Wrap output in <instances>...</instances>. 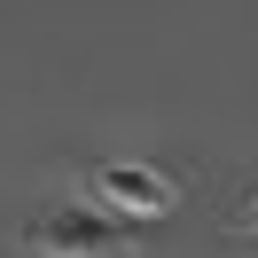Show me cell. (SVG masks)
Instances as JSON below:
<instances>
[{
  "instance_id": "6da1fadb",
  "label": "cell",
  "mask_w": 258,
  "mask_h": 258,
  "mask_svg": "<svg viewBox=\"0 0 258 258\" xmlns=\"http://www.w3.org/2000/svg\"><path fill=\"white\" fill-rule=\"evenodd\" d=\"M24 242H32L39 258H125V227L102 219V211H79V204L39 211V219L24 227Z\"/></svg>"
},
{
  "instance_id": "7a4b0ae2",
  "label": "cell",
  "mask_w": 258,
  "mask_h": 258,
  "mask_svg": "<svg viewBox=\"0 0 258 258\" xmlns=\"http://www.w3.org/2000/svg\"><path fill=\"white\" fill-rule=\"evenodd\" d=\"M94 188L110 211H125V219H164V211L180 204L172 172H157V164H94Z\"/></svg>"
},
{
  "instance_id": "3957f363",
  "label": "cell",
  "mask_w": 258,
  "mask_h": 258,
  "mask_svg": "<svg viewBox=\"0 0 258 258\" xmlns=\"http://www.w3.org/2000/svg\"><path fill=\"white\" fill-rule=\"evenodd\" d=\"M242 227H250V235H258V204H250V211H242Z\"/></svg>"
}]
</instances>
